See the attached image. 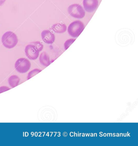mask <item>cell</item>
Segmentation results:
<instances>
[{"label": "cell", "mask_w": 138, "mask_h": 146, "mask_svg": "<svg viewBox=\"0 0 138 146\" xmlns=\"http://www.w3.org/2000/svg\"><path fill=\"white\" fill-rule=\"evenodd\" d=\"M25 53L29 59L31 60H35L39 57L40 52L34 45L30 44L27 45L25 47Z\"/></svg>", "instance_id": "5b68a950"}, {"label": "cell", "mask_w": 138, "mask_h": 146, "mask_svg": "<svg viewBox=\"0 0 138 146\" xmlns=\"http://www.w3.org/2000/svg\"><path fill=\"white\" fill-rule=\"evenodd\" d=\"M76 39H70L67 40L64 43V48L65 50H67L70 46L75 41Z\"/></svg>", "instance_id": "4fadbf2b"}, {"label": "cell", "mask_w": 138, "mask_h": 146, "mask_svg": "<svg viewBox=\"0 0 138 146\" xmlns=\"http://www.w3.org/2000/svg\"><path fill=\"white\" fill-rule=\"evenodd\" d=\"M31 66L30 61L26 58L18 59L15 64V69L20 73H26L29 70Z\"/></svg>", "instance_id": "277c9868"}, {"label": "cell", "mask_w": 138, "mask_h": 146, "mask_svg": "<svg viewBox=\"0 0 138 146\" xmlns=\"http://www.w3.org/2000/svg\"><path fill=\"white\" fill-rule=\"evenodd\" d=\"M42 70L39 69H35L32 70L30 72L27 76V80H29L30 78H32L34 76L38 74V73L40 72Z\"/></svg>", "instance_id": "8fae6325"}, {"label": "cell", "mask_w": 138, "mask_h": 146, "mask_svg": "<svg viewBox=\"0 0 138 146\" xmlns=\"http://www.w3.org/2000/svg\"><path fill=\"white\" fill-rule=\"evenodd\" d=\"M20 81V78L17 75H13L11 76L8 80L9 85L12 88L17 87L19 84Z\"/></svg>", "instance_id": "30bf717a"}, {"label": "cell", "mask_w": 138, "mask_h": 146, "mask_svg": "<svg viewBox=\"0 0 138 146\" xmlns=\"http://www.w3.org/2000/svg\"><path fill=\"white\" fill-rule=\"evenodd\" d=\"M30 44L34 45L36 47V48H37V50L40 52L42 51L43 47H44L43 44H42V43L39 41L34 42L30 43Z\"/></svg>", "instance_id": "7c38bea8"}, {"label": "cell", "mask_w": 138, "mask_h": 146, "mask_svg": "<svg viewBox=\"0 0 138 146\" xmlns=\"http://www.w3.org/2000/svg\"><path fill=\"white\" fill-rule=\"evenodd\" d=\"M83 7L86 11L91 13L93 12L98 7V0H83Z\"/></svg>", "instance_id": "8992f818"}, {"label": "cell", "mask_w": 138, "mask_h": 146, "mask_svg": "<svg viewBox=\"0 0 138 146\" xmlns=\"http://www.w3.org/2000/svg\"><path fill=\"white\" fill-rule=\"evenodd\" d=\"M43 41L47 44H51L55 41V35L49 30H44L41 33Z\"/></svg>", "instance_id": "52a82bcc"}, {"label": "cell", "mask_w": 138, "mask_h": 146, "mask_svg": "<svg viewBox=\"0 0 138 146\" xmlns=\"http://www.w3.org/2000/svg\"><path fill=\"white\" fill-rule=\"evenodd\" d=\"M40 62L43 66H48L51 64L50 58L48 54L46 52H43L41 54L40 57Z\"/></svg>", "instance_id": "9c48e42d"}, {"label": "cell", "mask_w": 138, "mask_h": 146, "mask_svg": "<svg viewBox=\"0 0 138 146\" xmlns=\"http://www.w3.org/2000/svg\"><path fill=\"white\" fill-rule=\"evenodd\" d=\"M69 14L73 17L77 19H82L85 17V11L83 7L79 4H73L68 7Z\"/></svg>", "instance_id": "3957f363"}, {"label": "cell", "mask_w": 138, "mask_h": 146, "mask_svg": "<svg viewBox=\"0 0 138 146\" xmlns=\"http://www.w3.org/2000/svg\"><path fill=\"white\" fill-rule=\"evenodd\" d=\"M52 29L55 33L61 34L66 31L67 27L64 24L57 23L53 25L52 27Z\"/></svg>", "instance_id": "ba28073f"}, {"label": "cell", "mask_w": 138, "mask_h": 146, "mask_svg": "<svg viewBox=\"0 0 138 146\" xmlns=\"http://www.w3.org/2000/svg\"><path fill=\"white\" fill-rule=\"evenodd\" d=\"M6 0H0V6L2 5Z\"/></svg>", "instance_id": "9a60e30c"}, {"label": "cell", "mask_w": 138, "mask_h": 146, "mask_svg": "<svg viewBox=\"0 0 138 146\" xmlns=\"http://www.w3.org/2000/svg\"><path fill=\"white\" fill-rule=\"evenodd\" d=\"M84 25L80 20H76L71 23L68 28V32L71 36L77 37L84 30Z\"/></svg>", "instance_id": "7a4b0ae2"}, {"label": "cell", "mask_w": 138, "mask_h": 146, "mask_svg": "<svg viewBox=\"0 0 138 146\" xmlns=\"http://www.w3.org/2000/svg\"><path fill=\"white\" fill-rule=\"evenodd\" d=\"M18 42L17 35L12 32L7 31L3 35L2 37V42L4 46L11 49L16 46Z\"/></svg>", "instance_id": "6da1fadb"}, {"label": "cell", "mask_w": 138, "mask_h": 146, "mask_svg": "<svg viewBox=\"0 0 138 146\" xmlns=\"http://www.w3.org/2000/svg\"><path fill=\"white\" fill-rule=\"evenodd\" d=\"M11 89L10 88L7 86H3L0 87V94L5 92V91H8Z\"/></svg>", "instance_id": "5bb4252c"}]
</instances>
